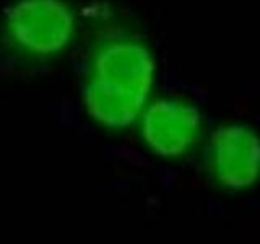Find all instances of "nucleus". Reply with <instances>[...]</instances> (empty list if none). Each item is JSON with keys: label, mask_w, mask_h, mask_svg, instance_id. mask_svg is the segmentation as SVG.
Here are the masks:
<instances>
[{"label": "nucleus", "mask_w": 260, "mask_h": 244, "mask_svg": "<svg viewBox=\"0 0 260 244\" xmlns=\"http://www.w3.org/2000/svg\"><path fill=\"white\" fill-rule=\"evenodd\" d=\"M158 62L150 43L130 24L104 18L89 44L81 100L88 117L108 132L134 130L156 96Z\"/></svg>", "instance_id": "f257e3e1"}, {"label": "nucleus", "mask_w": 260, "mask_h": 244, "mask_svg": "<svg viewBox=\"0 0 260 244\" xmlns=\"http://www.w3.org/2000/svg\"><path fill=\"white\" fill-rule=\"evenodd\" d=\"M78 15L69 0H16L4 16V35L29 59H52L72 46Z\"/></svg>", "instance_id": "f03ea898"}, {"label": "nucleus", "mask_w": 260, "mask_h": 244, "mask_svg": "<svg viewBox=\"0 0 260 244\" xmlns=\"http://www.w3.org/2000/svg\"><path fill=\"white\" fill-rule=\"evenodd\" d=\"M134 130L143 148L165 161H182L200 153L208 134L199 106L177 95L154 96Z\"/></svg>", "instance_id": "7ed1b4c3"}, {"label": "nucleus", "mask_w": 260, "mask_h": 244, "mask_svg": "<svg viewBox=\"0 0 260 244\" xmlns=\"http://www.w3.org/2000/svg\"><path fill=\"white\" fill-rule=\"evenodd\" d=\"M200 155L210 182L223 192L244 194L260 184V132L247 122L208 129Z\"/></svg>", "instance_id": "20e7f679"}]
</instances>
